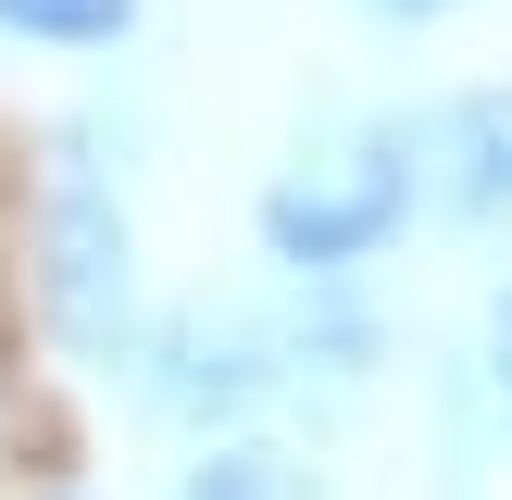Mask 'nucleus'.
<instances>
[{"instance_id": "1", "label": "nucleus", "mask_w": 512, "mask_h": 500, "mask_svg": "<svg viewBox=\"0 0 512 500\" xmlns=\"http://www.w3.org/2000/svg\"><path fill=\"white\" fill-rule=\"evenodd\" d=\"M38 313L75 363H138V225L100 175H63L38 213Z\"/></svg>"}, {"instance_id": "2", "label": "nucleus", "mask_w": 512, "mask_h": 500, "mask_svg": "<svg viewBox=\"0 0 512 500\" xmlns=\"http://www.w3.org/2000/svg\"><path fill=\"white\" fill-rule=\"evenodd\" d=\"M413 125H363V150H350L338 175H275L263 188V250L288 275H350V263H375V250L400 238V213H413Z\"/></svg>"}, {"instance_id": "3", "label": "nucleus", "mask_w": 512, "mask_h": 500, "mask_svg": "<svg viewBox=\"0 0 512 500\" xmlns=\"http://www.w3.org/2000/svg\"><path fill=\"white\" fill-rule=\"evenodd\" d=\"M263 388H275V338L238 325V313H175L163 350H150V400L175 425H238Z\"/></svg>"}, {"instance_id": "4", "label": "nucleus", "mask_w": 512, "mask_h": 500, "mask_svg": "<svg viewBox=\"0 0 512 500\" xmlns=\"http://www.w3.org/2000/svg\"><path fill=\"white\" fill-rule=\"evenodd\" d=\"M438 150H450V213L500 225L512 213V88H463L450 125H438Z\"/></svg>"}, {"instance_id": "5", "label": "nucleus", "mask_w": 512, "mask_h": 500, "mask_svg": "<svg viewBox=\"0 0 512 500\" xmlns=\"http://www.w3.org/2000/svg\"><path fill=\"white\" fill-rule=\"evenodd\" d=\"M138 25V0H0V38H38V50H113Z\"/></svg>"}, {"instance_id": "6", "label": "nucleus", "mask_w": 512, "mask_h": 500, "mask_svg": "<svg viewBox=\"0 0 512 500\" xmlns=\"http://www.w3.org/2000/svg\"><path fill=\"white\" fill-rule=\"evenodd\" d=\"M175 500H300V475H288V450L225 438V450H200V463H188V488H175Z\"/></svg>"}, {"instance_id": "7", "label": "nucleus", "mask_w": 512, "mask_h": 500, "mask_svg": "<svg viewBox=\"0 0 512 500\" xmlns=\"http://www.w3.org/2000/svg\"><path fill=\"white\" fill-rule=\"evenodd\" d=\"M363 13H388V25H438V13H463V0H363Z\"/></svg>"}, {"instance_id": "8", "label": "nucleus", "mask_w": 512, "mask_h": 500, "mask_svg": "<svg viewBox=\"0 0 512 500\" xmlns=\"http://www.w3.org/2000/svg\"><path fill=\"white\" fill-rule=\"evenodd\" d=\"M500 413H512V288H500Z\"/></svg>"}]
</instances>
